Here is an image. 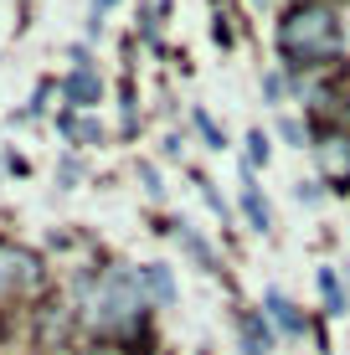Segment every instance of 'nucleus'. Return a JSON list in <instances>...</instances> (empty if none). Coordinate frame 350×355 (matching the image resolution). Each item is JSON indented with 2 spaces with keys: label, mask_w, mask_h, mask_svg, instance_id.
I'll use <instances>...</instances> for the list:
<instances>
[{
  "label": "nucleus",
  "mask_w": 350,
  "mask_h": 355,
  "mask_svg": "<svg viewBox=\"0 0 350 355\" xmlns=\"http://www.w3.org/2000/svg\"><path fill=\"white\" fill-rule=\"evenodd\" d=\"M67 98H72V103H82V108H88V103H98V78H93L88 67H82V72H72V78H67Z\"/></svg>",
  "instance_id": "f03ea898"
},
{
  "label": "nucleus",
  "mask_w": 350,
  "mask_h": 355,
  "mask_svg": "<svg viewBox=\"0 0 350 355\" xmlns=\"http://www.w3.org/2000/svg\"><path fill=\"white\" fill-rule=\"evenodd\" d=\"M335 42H340V26H335V16H330V10H315V6L294 10V16L279 26V46L294 57L299 67L324 62V52H330Z\"/></svg>",
  "instance_id": "f257e3e1"
},
{
  "label": "nucleus",
  "mask_w": 350,
  "mask_h": 355,
  "mask_svg": "<svg viewBox=\"0 0 350 355\" xmlns=\"http://www.w3.org/2000/svg\"><path fill=\"white\" fill-rule=\"evenodd\" d=\"M26 278H31V263H26V258H10V252H0V288L26 284Z\"/></svg>",
  "instance_id": "20e7f679"
},
{
  "label": "nucleus",
  "mask_w": 350,
  "mask_h": 355,
  "mask_svg": "<svg viewBox=\"0 0 350 355\" xmlns=\"http://www.w3.org/2000/svg\"><path fill=\"white\" fill-rule=\"evenodd\" d=\"M268 309H273V320H279V324L288 329V335H299V329H304V320L294 314V304H288V299H279V293H268Z\"/></svg>",
  "instance_id": "39448f33"
},
{
  "label": "nucleus",
  "mask_w": 350,
  "mask_h": 355,
  "mask_svg": "<svg viewBox=\"0 0 350 355\" xmlns=\"http://www.w3.org/2000/svg\"><path fill=\"white\" fill-rule=\"evenodd\" d=\"M320 293H324V299H330V309H335V314H345V299H340V284H335V273H330V268H324V273H320Z\"/></svg>",
  "instance_id": "0eeeda50"
},
{
  "label": "nucleus",
  "mask_w": 350,
  "mask_h": 355,
  "mask_svg": "<svg viewBox=\"0 0 350 355\" xmlns=\"http://www.w3.org/2000/svg\"><path fill=\"white\" fill-rule=\"evenodd\" d=\"M247 144H252V165L268 160V139H263V134H247Z\"/></svg>",
  "instance_id": "1a4fd4ad"
},
{
  "label": "nucleus",
  "mask_w": 350,
  "mask_h": 355,
  "mask_svg": "<svg viewBox=\"0 0 350 355\" xmlns=\"http://www.w3.org/2000/svg\"><path fill=\"white\" fill-rule=\"evenodd\" d=\"M243 206H247V222L258 227V232H273L268 206H263V196H258V186H252V180H243Z\"/></svg>",
  "instance_id": "7ed1b4c3"
},
{
  "label": "nucleus",
  "mask_w": 350,
  "mask_h": 355,
  "mask_svg": "<svg viewBox=\"0 0 350 355\" xmlns=\"http://www.w3.org/2000/svg\"><path fill=\"white\" fill-rule=\"evenodd\" d=\"M196 129L207 134V144H211V150H222V134H216V124H211L207 114H196Z\"/></svg>",
  "instance_id": "6e6552de"
},
{
  "label": "nucleus",
  "mask_w": 350,
  "mask_h": 355,
  "mask_svg": "<svg viewBox=\"0 0 350 355\" xmlns=\"http://www.w3.org/2000/svg\"><path fill=\"white\" fill-rule=\"evenodd\" d=\"M144 284H150V293H160V304L175 299V284H170V273H165V268H144Z\"/></svg>",
  "instance_id": "423d86ee"
}]
</instances>
